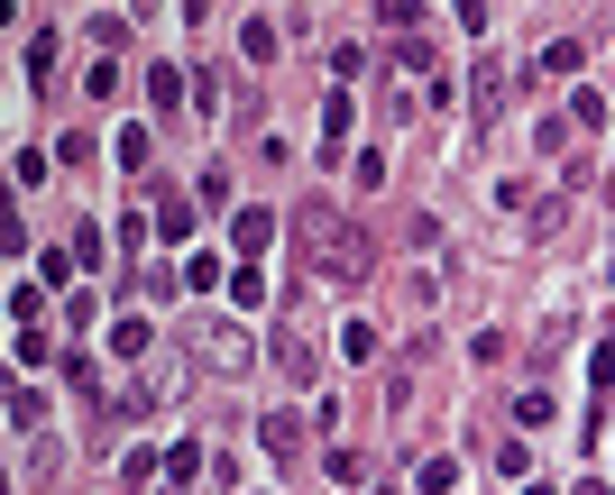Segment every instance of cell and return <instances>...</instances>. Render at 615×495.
I'll return each mask as SVG.
<instances>
[{"mask_svg":"<svg viewBox=\"0 0 615 495\" xmlns=\"http://www.w3.org/2000/svg\"><path fill=\"white\" fill-rule=\"evenodd\" d=\"M147 101H157V111H185V74H175V65H147Z\"/></svg>","mask_w":615,"mask_h":495,"instance_id":"11","label":"cell"},{"mask_svg":"<svg viewBox=\"0 0 615 495\" xmlns=\"http://www.w3.org/2000/svg\"><path fill=\"white\" fill-rule=\"evenodd\" d=\"M10 423H19V431L46 423V395H37V385H10Z\"/></svg>","mask_w":615,"mask_h":495,"instance_id":"14","label":"cell"},{"mask_svg":"<svg viewBox=\"0 0 615 495\" xmlns=\"http://www.w3.org/2000/svg\"><path fill=\"white\" fill-rule=\"evenodd\" d=\"M258 450L267 459H303V413H258Z\"/></svg>","mask_w":615,"mask_h":495,"instance_id":"3","label":"cell"},{"mask_svg":"<svg viewBox=\"0 0 615 495\" xmlns=\"http://www.w3.org/2000/svg\"><path fill=\"white\" fill-rule=\"evenodd\" d=\"M276 368H286L294 385H313V376H322V358H313V340H303V330H276Z\"/></svg>","mask_w":615,"mask_h":495,"instance_id":"6","label":"cell"},{"mask_svg":"<svg viewBox=\"0 0 615 495\" xmlns=\"http://www.w3.org/2000/svg\"><path fill=\"white\" fill-rule=\"evenodd\" d=\"M111 349H120V358H147V349H157V330L130 312V322H111Z\"/></svg>","mask_w":615,"mask_h":495,"instance_id":"12","label":"cell"},{"mask_svg":"<svg viewBox=\"0 0 615 495\" xmlns=\"http://www.w3.org/2000/svg\"><path fill=\"white\" fill-rule=\"evenodd\" d=\"M221 284V257H185V294H212Z\"/></svg>","mask_w":615,"mask_h":495,"instance_id":"18","label":"cell"},{"mask_svg":"<svg viewBox=\"0 0 615 495\" xmlns=\"http://www.w3.org/2000/svg\"><path fill=\"white\" fill-rule=\"evenodd\" d=\"M230 239H239V257L258 267V248L276 239V212H239V221H230Z\"/></svg>","mask_w":615,"mask_h":495,"instance_id":"7","label":"cell"},{"mask_svg":"<svg viewBox=\"0 0 615 495\" xmlns=\"http://www.w3.org/2000/svg\"><path fill=\"white\" fill-rule=\"evenodd\" d=\"M469 111H478V120L505 111V65H496V56H478V74H469Z\"/></svg>","mask_w":615,"mask_h":495,"instance_id":"5","label":"cell"},{"mask_svg":"<svg viewBox=\"0 0 615 495\" xmlns=\"http://www.w3.org/2000/svg\"><path fill=\"white\" fill-rule=\"evenodd\" d=\"M588 385H597V395H606V385H615V340H606L597 358H588Z\"/></svg>","mask_w":615,"mask_h":495,"instance_id":"22","label":"cell"},{"mask_svg":"<svg viewBox=\"0 0 615 495\" xmlns=\"http://www.w3.org/2000/svg\"><path fill=\"white\" fill-rule=\"evenodd\" d=\"M570 128H606V101L597 92H570Z\"/></svg>","mask_w":615,"mask_h":495,"instance_id":"21","label":"cell"},{"mask_svg":"<svg viewBox=\"0 0 615 495\" xmlns=\"http://www.w3.org/2000/svg\"><path fill=\"white\" fill-rule=\"evenodd\" d=\"M349 147V92H331L322 101V156H340Z\"/></svg>","mask_w":615,"mask_h":495,"instance_id":"8","label":"cell"},{"mask_svg":"<svg viewBox=\"0 0 615 495\" xmlns=\"http://www.w3.org/2000/svg\"><path fill=\"white\" fill-rule=\"evenodd\" d=\"M19 65H29V83H46V74H56V29H37V37H29V56H19Z\"/></svg>","mask_w":615,"mask_h":495,"instance_id":"15","label":"cell"},{"mask_svg":"<svg viewBox=\"0 0 615 495\" xmlns=\"http://www.w3.org/2000/svg\"><path fill=\"white\" fill-rule=\"evenodd\" d=\"M193 468H212V459H202V450H193V440H175V450H166V477H175V486H185V477H193Z\"/></svg>","mask_w":615,"mask_h":495,"instance_id":"19","label":"cell"},{"mask_svg":"<svg viewBox=\"0 0 615 495\" xmlns=\"http://www.w3.org/2000/svg\"><path fill=\"white\" fill-rule=\"evenodd\" d=\"M56 358V340H46V322H19V368H46Z\"/></svg>","mask_w":615,"mask_h":495,"instance_id":"13","label":"cell"},{"mask_svg":"<svg viewBox=\"0 0 615 495\" xmlns=\"http://www.w3.org/2000/svg\"><path fill=\"white\" fill-rule=\"evenodd\" d=\"M286 229H294V248H303V275L331 284V294H358V284L377 275V239H368V221L331 212L322 193H313V202H294Z\"/></svg>","mask_w":615,"mask_h":495,"instance_id":"1","label":"cell"},{"mask_svg":"<svg viewBox=\"0 0 615 495\" xmlns=\"http://www.w3.org/2000/svg\"><path fill=\"white\" fill-rule=\"evenodd\" d=\"M606 440H615V423H606Z\"/></svg>","mask_w":615,"mask_h":495,"instance_id":"25","label":"cell"},{"mask_svg":"<svg viewBox=\"0 0 615 495\" xmlns=\"http://www.w3.org/2000/svg\"><path fill=\"white\" fill-rule=\"evenodd\" d=\"M606 284H615V267H606Z\"/></svg>","mask_w":615,"mask_h":495,"instance_id":"24","label":"cell"},{"mask_svg":"<svg viewBox=\"0 0 615 495\" xmlns=\"http://www.w3.org/2000/svg\"><path fill=\"white\" fill-rule=\"evenodd\" d=\"M193 358L212 376H248L258 368V330H239V322H193Z\"/></svg>","mask_w":615,"mask_h":495,"instance_id":"2","label":"cell"},{"mask_svg":"<svg viewBox=\"0 0 615 495\" xmlns=\"http://www.w3.org/2000/svg\"><path fill=\"white\" fill-rule=\"evenodd\" d=\"M570 495H615V486H606V477H579V486H570Z\"/></svg>","mask_w":615,"mask_h":495,"instance_id":"23","label":"cell"},{"mask_svg":"<svg viewBox=\"0 0 615 495\" xmlns=\"http://www.w3.org/2000/svg\"><path fill=\"white\" fill-rule=\"evenodd\" d=\"M239 56H258V65L276 56V29H267V19H248V29H239Z\"/></svg>","mask_w":615,"mask_h":495,"instance_id":"20","label":"cell"},{"mask_svg":"<svg viewBox=\"0 0 615 495\" xmlns=\"http://www.w3.org/2000/svg\"><path fill=\"white\" fill-rule=\"evenodd\" d=\"M230 303L258 312V303H267V275H258V267H239V275H230Z\"/></svg>","mask_w":615,"mask_h":495,"instance_id":"17","label":"cell"},{"mask_svg":"<svg viewBox=\"0 0 615 495\" xmlns=\"http://www.w3.org/2000/svg\"><path fill=\"white\" fill-rule=\"evenodd\" d=\"M377 29H395V37H423V0H377Z\"/></svg>","mask_w":615,"mask_h":495,"instance_id":"10","label":"cell"},{"mask_svg":"<svg viewBox=\"0 0 615 495\" xmlns=\"http://www.w3.org/2000/svg\"><path fill=\"white\" fill-rule=\"evenodd\" d=\"M579 65H588V46H579V37H551L543 56H533V74H543V83H579Z\"/></svg>","mask_w":615,"mask_h":495,"instance_id":"4","label":"cell"},{"mask_svg":"<svg viewBox=\"0 0 615 495\" xmlns=\"http://www.w3.org/2000/svg\"><path fill=\"white\" fill-rule=\"evenodd\" d=\"M157 229H166L175 248H193V202H185V193H166V202H157Z\"/></svg>","mask_w":615,"mask_h":495,"instance_id":"9","label":"cell"},{"mask_svg":"<svg viewBox=\"0 0 615 495\" xmlns=\"http://www.w3.org/2000/svg\"><path fill=\"white\" fill-rule=\"evenodd\" d=\"M414 486H423V495H450V486H459V459H423Z\"/></svg>","mask_w":615,"mask_h":495,"instance_id":"16","label":"cell"}]
</instances>
